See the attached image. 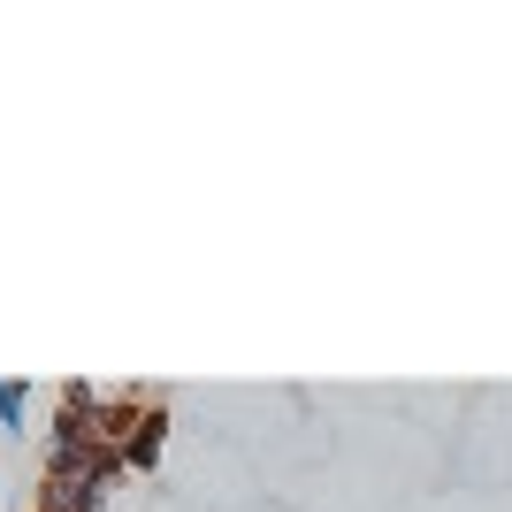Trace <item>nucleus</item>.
Listing matches in <instances>:
<instances>
[{
    "instance_id": "obj_1",
    "label": "nucleus",
    "mask_w": 512,
    "mask_h": 512,
    "mask_svg": "<svg viewBox=\"0 0 512 512\" xmlns=\"http://www.w3.org/2000/svg\"><path fill=\"white\" fill-rule=\"evenodd\" d=\"M161 428H169V413H161V406L123 421V459H130V467H153V459H161Z\"/></svg>"
},
{
    "instance_id": "obj_2",
    "label": "nucleus",
    "mask_w": 512,
    "mask_h": 512,
    "mask_svg": "<svg viewBox=\"0 0 512 512\" xmlns=\"http://www.w3.org/2000/svg\"><path fill=\"white\" fill-rule=\"evenodd\" d=\"M23 406H31V390H23V383H0V421L16 428V436H23Z\"/></svg>"
}]
</instances>
